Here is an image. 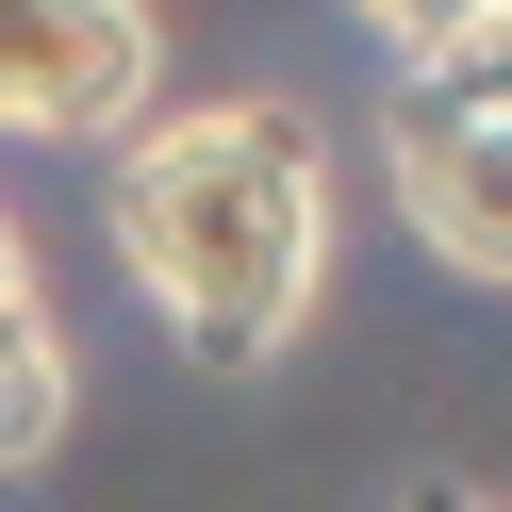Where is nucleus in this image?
Wrapping results in <instances>:
<instances>
[{
	"label": "nucleus",
	"mask_w": 512,
	"mask_h": 512,
	"mask_svg": "<svg viewBox=\"0 0 512 512\" xmlns=\"http://www.w3.org/2000/svg\"><path fill=\"white\" fill-rule=\"evenodd\" d=\"M116 248L199 364H281L331 298V166L281 100H199L116 149Z\"/></svg>",
	"instance_id": "nucleus-1"
},
{
	"label": "nucleus",
	"mask_w": 512,
	"mask_h": 512,
	"mask_svg": "<svg viewBox=\"0 0 512 512\" xmlns=\"http://www.w3.org/2000/svg\"><path fill=\"white\" fill-rule=\"evenodd\" d=\"M380 166H397V215L430 232V265H463V281H496V298H512V83L413 67Z\"/></svg>",
	"instance_id": "nucleus-2"
},
{
	"label": "nucleus",
	"mask_w": 512,
	"mask_h": 512,
	"mask_svg": "<svg viewBox=\"0 0 512 512\" xmlns=\"http://www.w3.org/2000/svg\"><path fill=\"white\" fill-rule=\"evenodd\" d=\"M149 83H166V34L149 0H0V133H133Z\"/></svg>",
	"instance_id": "nucleus-3"
},
{
	"label": "nucleus",
	"mask_w": 512,
	"mask_h": 512,
	"mask_svg": "<svg viewBox=\"0 0 512 512\" xmlns=\"http://www.w3.org/2000/svg\"><path fill=\"white\" fill-rule=\"evenodd\" d=\"M67 413H83V364H67V314L17 281L0 298V479H34L50 446H67Z\"/></svg>",
	"instance_id": "nucleus-4"
},
{
	"label": "nucleus",
	"mask_w": 512,
	"mask_h": 512,
	"mask_svg": "<svg viewBox=\"0 0 512 512\" xmlns=\"http://www.w3.org/2000/svg\"><path fill=\"white\" fill-rule=\"evenodd\" d=\"M347 17H364V34L397 50V67H446V50H463L479 17H496V0H347Z\"/></svg>",
	"instance_id": "nucleus-5"
},
{
	"label": "nucleus",
	"mask_w": 512,
	"mask_h": 512,
	"mask_svg": "<svg viewBox=\"0 0 512 512\" xmlns=\"http://www.w3.org/2000/svg\"><path fill=\"white\" fill-rule=\"evenodd\" d=\"M446 67H463V83H512V0H496V17H479L463 50H446Z\"/></svg>",
	"instance_id": "nucleus-6"
},
{
	"label": "nucleus",
	"mask_w": 512,
	"mask_h": 512,
	"mask_svg": "<svg viewBox=\"0 0 512 512\" xmlns=\"http://www.w3.org/2000/svg\"><path fill=\"white\" fill-rule=\"evenodd\" d=\"M397 512H496V496H463V479H413V496Z\"/></svg>",
	"instance_id": "nucleus-7"
},
{
	"label": "nucleus",
	"mask_w": 512,
	"mask_h": 512,
	"mask_svg": "<svg viewBox=\"0 0 512 512\" xmlns=\"http://www.w3.org/2000/svg\"><path fill=\"white\" fill-rule=\"evenodd\" d=\"M17 281H34V265H17V215H0V298H17Z\"/></svg>",
	"instance_id": "nucleus-8"
}]
</instances>
